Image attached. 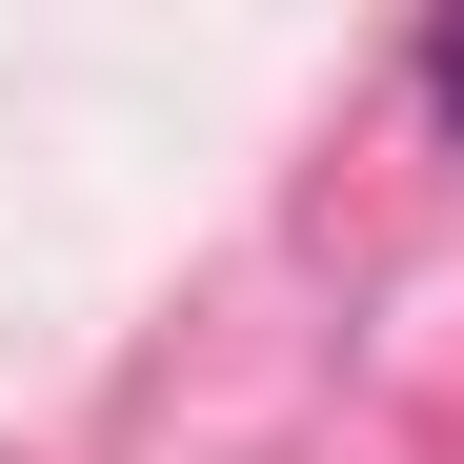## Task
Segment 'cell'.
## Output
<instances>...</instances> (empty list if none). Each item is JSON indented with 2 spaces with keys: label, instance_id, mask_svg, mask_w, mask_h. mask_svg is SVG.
<instances>
[{
  "label": "cell",
  "instance_id": "cell-1",
  "mask_svg": "<svg viewBox=\"0 0 464 464\" xmlns=\"http://www.w3.org/2000/svg\"><path fill=\"white\" fill-rule=\"evenodd\" d=\"M424 102H444V141H464V21H444V41H424Z\"/></svg>",
  "mask_w": 464,
  "mask_h": 464
}]
</instances>
